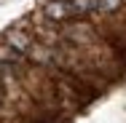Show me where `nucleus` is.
<instances>
[{
  "instance_id": "obj_1",
  "label": "nucleus",
  "mask_w": 126,
  "mask_h": 123,
  "mask_svg": "<svg viewBox=\"0 0 126 123\" xmlns=\"http://www.w3.org/2000/svg\"><path fill=\"white\" fill-rule=\"evenodd\" d=\"M43 16H48L51 22H70V19H78L83 14L75 5V0H51L43 5Z\"/></svg>"
},
{
  "instance_id": "obj_2",
  "label": "nucleus",
  "mask_w": 126,
  "mask_h": 123,
  "mask_svg": "<svg viewBox=\"0 0 126 123\" xmlns=\"http://www.w3.org/2000/svg\"><path fill=\"white\" fill-rule=\"evenodd\" d=\"M118 8H121V0H91V11H99V14H110Z\"/></svg>"
}]
</instances>
